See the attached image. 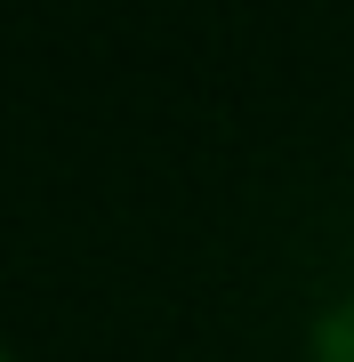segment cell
<instances>
[{"label": "cell", "instance_id": "1", "mask_svg": "<svg viewBox=\"0 0 354 362\" xmlns=\"http://www.w3.org/2000/svg\"><path fill=\"white\" fill-rule=\"evenodd\" d=\"M314 362H354V298L322 306V322H314Z\"/></svg>", "mask_w": 354, "mask_h": 362}, {"label": "cell", "instance_id": "2", "mask_svg": "<svg viewBox=\"0 0 354 362\" xmlns=\"http://www.w3.org/2000/svg\"><path fill=\"white\" fill-rule=\"evenodd\" d=\"M0 362H8V346H0Z\"/></svg>", "mask_w": 354, "mask_h": 362}]
</instances>
